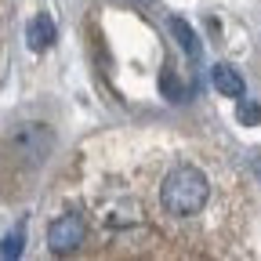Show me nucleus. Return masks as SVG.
<instances>
[{
    "mask_svg": "<svg viewBox=\"0 0 261 261\" xmlns=\"http://www.w3.org/2000/svg\"><path fill=\"white\" fill-rule=\"evenodd\" d=\"M207 196H211V181L200 167H174L160 185V200L167 207V214L189 218V214H200L207 207Z\"/></svg>",
    "mask_w": 261,
    "mask_h": 261,
    "instance_id": "obj_1",
    "label": "nucleus"
},
{
    "mask_svg": "<svg viewBox=\"0 0 261 261\" xmlns=\"http://www.w3.org/2000/svg\"><path fill=\"white\" fill-rule=\"evenodd\" d=\"M51 149H55V135L44 123H22L11 135V152L22 163H29V167H40V163L51 156Z\"/></svg>",
    "mask_w": 261,
    "mask_h": 261,
    "instance_id": "obj_2",
    "label": "nucleus"
},
{
    "mask_svg": "<svg viewBox=\"0 0 261 261\" xmlns=\"http://www.w3.org/2000/svg\"><path fill=\"white\" fill-rule=\"evenodd\" d=\"M84 236H87V225H84L80 214H62V218H55L47 225V247H51V254H73L84 243Z\"/></svg>",
    "mask_w": 261,
    "mask_h": 261,
    "instance_id": "obj_3",
    "label": "nucleus"
},
{
    "mask_svg": "<svg viewBox=\"0 0 261 261\" xmlns=\"http://www.w3.org/2000/svg\"><path fill=\"white\" fill-rule=\"evenodd\" d=\"M55 37H58V29H55V22L47 15H37V18L25 25V40H29L33 51H47L55 44Z\"/></svg>",
    "mask_w": 261,
    "mask_h": 261,
    "instance_id": "obj_4",
    "label": "nucleus"
},
{
    "mask_svg": "<svg viewBox=\"0 0 261 261\" xmlns=\"http://www.w3.org/2000/svg\"><path fill=\"white\" fill-rule=\"evenodd\" d=\"M211 84H214L225 98H243V91H247L243 76L232 69V65H214V69H211Z\"/></svg>",
    "mask_w": 261,
    "mask_h": 261,
    "instance_id": "obj_5",
    "label": "nucleus"
},
{
    "mask_svg": "<svg viewBox=\"0 0 261 261\" xmlns=\"http://www.w3.org/2000/svg\"><path fill=\"white\" fill-rule=\"evenodd\" d=\"M167 25H171V33H174V40L181 44V51H185L192 62H200L203 47H200V37L192 33V25H189L185 18H178V15H171V18H167Z\"/></svg>",
    "mask_w": 261,
    "mask_h": 261,
    "instance_id": "obj_6",
    "label": "nucleus"
},
{
    "mask_svg": "<svg viewBox=\"0 0 261 261\" xmlns=\"http://www.w3.org/2000/svg\"><path fill=\"white\" fill-rule=\"evenodd\" d=\"M160 91H163V98H171V102H185V98H189V87L174 76V69L160 73Z\"/></svg>",
    "mask_w": 261,
    "mask_h": 261,
    "instance_id": "obj_7",
    "label": "nucleus"
},
{
    "mask_svg": "<svg viewBox=\"0 0 261 261\" xmlns=\"http://www.w3.org/2000/svg\"><path fill=\"white\" fill-rule=\"evenodd\" d=\"M25 247V232L22 228H15V232H8L4 240H0V257H18Z\"/></svg>",
    "mask_w": 261,
    "mask_h": 261,
    "instance_id": "obj_8",
    "label": "nucleus"
},
{
    "mask_svg": "<svg viewBox=\"0 0 261 261\" xmlns=\"http://www.w3.org/2000/svg\"><path fill=\"white\" fill-rule=\"evenodd\" d=\"M236 116H240V123H247V127H254L257 120H261V106L257 102H250V98H236Z\"/></svg>",
    "mask_w": 261,
    "mask_h": 261,
    "instance_id": "obj_9",
    "label": "nucleus"
},
{
    "mask_svg": "<svg viewBox=\"0 0 261 261\" xmlns=\"http://www.w3.org/2000/svg\"><path fill=\"white\" fill-rule=\"evenodd\" d=\"M135 4H152V0H135Z\"/></svg>",
    "mask_w": 261,
    "mask_h": 261,
    "instance_id": "obj_10",
    "label": "nucleus"
}]
</instances>
